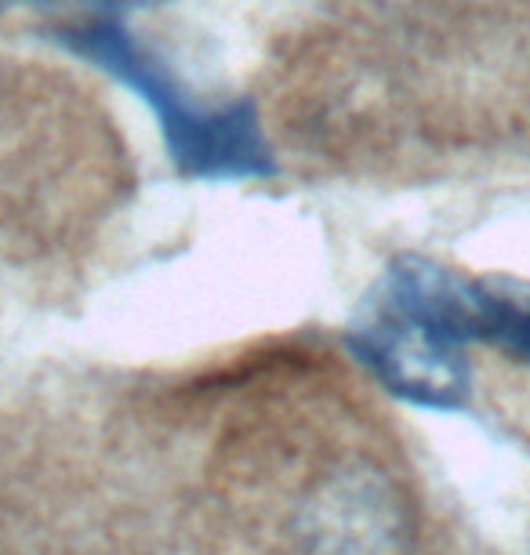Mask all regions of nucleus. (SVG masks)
<instances>
[{
	"instance_id": "f257e3e1",
	"label": "nucleus",
	"mask_w": 530,
	"mask_h": 555,
	"mask_svg": "<svg viewBox=\"0 0 530 555\" xmlns=\"http://www.w3.org/2000/svg\"><path fill=\"white\" fill-rule=\"evenodd\" d=\"M48 37L139 91L145 106L157 113L171 160L185 178L222 182V178L273 175V156H269L255 109L247 102L207 106L190 95L182 80H174V73L153 51H145L117 15L77 18V23L51 29Z\"/></svg>"
},
{
	"instance_id": "f03ea898",
	"label": "nucleus",
	"mask_w": 530,
	"mask_h": 555,
	"mask_svg": "<svg viewBox=\"0 0 530 555\" xmlns=\"http://www.w3.org/2000/svg\"><path fill=\"white\" fill-rule=\"evenodd\" d=\"M349 349L400 400L429 411H462L469 403L473 371L465 341L386 298L367 301L349 331Z\"/></svg>"
},
{
	"instance_id": "7ed1b4c3",
	"label": "nucleus",
	"mask_w": 530,
	"mask_h": 555,
	"mask_svg": "<svg viewBox=\"0 0 530 555\" xmlns=\"http://www.w3.org/2000/svg\"><path fill=\"white\" fill-rule=\"evenodd\" d=\"M301 530L316 555H389L403 522L378 476L346 473L320 487L316 501L306 505Z\"/></svg>"
},
{
	"instance_id": "20e7f679",
	"label": "nucleus",
	"mask_w": 530,
	"mask_h": 555,
	"mask_svg": "<svg viewBox=\"0 0 530 555\" xmlns=\"http://www.w3.org/2000/svg\"><path fill=\"white\" fill-rule=\"evenodd\" d=\"M473 341H487L519 363H530V284L497 276L473 280Z\"/></svg>"
},
{
	"instance_id": "39448f33",
	"label": "nucleus",
	"mask_w": 530,
	"mask_h": 555,
	"mask_svg": "<svg viewBox=\"0 0 530 555\" xmlns=\"http://www.w3.org/2000/svg\"><path fill=\"white\" fill-rule=\"evenodd\" d=\"M15 4H26V8H80L88 15H120V12H131V8H150V4H164V0H0V12L4 8H15Z\"/></svg>"
}]
</instances>
